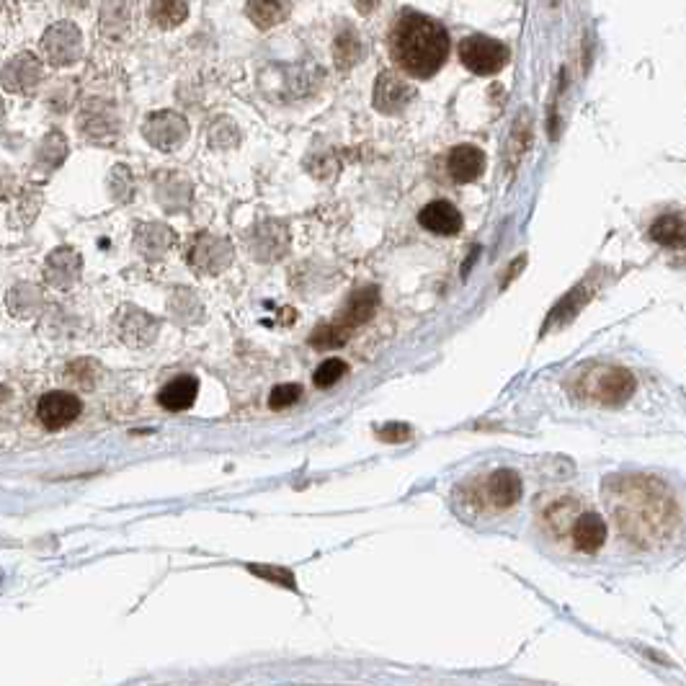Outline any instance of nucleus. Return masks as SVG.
Listing matches in <instances>:
<instances>
[{
  "label": "nucleus",
  "instance_id": "obj_30",
  "mask_svg": "<svg viewBox=\"0 0 686 686\" xmlns=\"http://www.w3.org/2000/svg\"><path fill=\"white\" fill-rule=\"evenodd\" d=\"M380 3L382 0H356V8H359L362 13H372L374 8L380 6Z\"/></svg>",
  "mask_w": 686,
  "mask_h": 686
},
{
  "label": "nucleus",
  "instance_id": "obj_29",
  "mask_svg": "<svg viewBox=\"0 0 686 686\" xmlns=\"http://www.w3.org/2000/svg\"><path fill=\"white\" fill-rule=\"evenodd\" d=\"M380 436L385 441H390V444H398V441H405L411 436V429H408V426H400V423H390L387 429L380 431Z\"/></svg>",
  "mask_w": 686,
  "mask_h": 686
},
{
  "label": "nucleus",
  "instance_id": "obj_16",
  "mask_svg": "<svg viewBox=\"0 0 686 686\" xmlns=\"http://www.w3.org/2000/svg\"><path fill=\"white\" fill-rule=\"evenodd\" d=\"M447 168H449V176H452L457 184H470V181L480 178V173L485 171L483 150L475 145L454 147L452 153H449Z\"/></svg>",
  "mask_w": 686,
  "mask_h": 686
},
{
  "label": "nucleus",
  "instance_id": "obj_3",
  "mask_svg": "<svg viewBox=\"0 0 686 686\" xmlns=\"http://www.w3.org/2000/svg\"><path fill=\"white\" fill-rule=\"evenodd\" d=\"M635 392V377L622 367H591L581 380V398L599 405H622Z\"/></svg>",
  "mask_w": 686,
  "mask_h": 686
},
{
  "label": "nucleus",
  "instance_id": "obj_5",
  "mask_svg": "<svg viewBox=\"0 0 686 686\" xmlns=\"http://www.w3.org/2000/svg\"><path fill=\"white\" fill-rule=\"evenodd\" d=\"M186 258H189L191 269L199 271L202 276H217L233 261V245L227 238H220V235L202 233L196 235Z\"/></svg>",
  "mask_w": 686,
  "mask_h": 686
},
{
  "label": "nucleus",
  "instance_id": "obj_1",
  "mask_svg": "<svg viewBox=\"0 0 686 686\" xmlns=\"http://www.w3.org/2000/svg\"><path fill=\"white\" fill-rule=\"evenodd\" d=\"M392 60L413 78L439 73L449 55V34L441 24L421 13H403L390 34Z\"/></svg>",
  "mask_w": 686,
  "mask_h": 686
},
{
  "label": "nucleus",
  "instance_id": "obj_19",
  "mask_svg": "<svg viewBox=\"0 0 686 686\" xmlns=\"http://www.w3.org/2000/svg\"><path fill=\"white\" fill-rule=\"evenodd\" d=\"M196 395H199V380L191 377V374H181V377L168 382V385L158 392V403L163 405L166 411L181 413L189 411L191 405H194Z\"/></svg>",
  "mask_w": 686,
  "mask_h": 686
},
{
  "label": "nucleus",
  "instance_id": "obj_10",
  "mask_svg": "<svg viewBox=\"0 0 686 686\" xmlns=\"http://www.w3.org/2000/svg\"><path fill=\"white\" fill-rule=\"evenodd\" d=\"M416 96L411 83H405L400 75L395 73H382L374 83V106L382 111V114H398L405 106L411 104V98Z\"/></svg>",
  "mask_w": 686,
  "mask_h": 686
},
{
  "label": "nucleus",
  "instance_id": "obj_31",
  "mask_svg": "<svg viewBox=\"0 0 686 686\" xmlns=\"http://www.w3.org/2000/svg\"><path fill=\"white\" fill-rule=\"evenodd\" d=\"M68 3H70V6H86V0H68Z\"/></svg>",
  "mask_w": 686,
  "mask_h": 686
},
{
  "label": "nucleus",
  "instance_id": "obj_7",
  "mask_svg": "<svg viewBox=\"0 0 686 686\" xmlns=\"http://www.w3.org/2000/svg\"><path fill=\"white\" fill-rule=\"evenodd\" d=\"M142 135L150 145L163 150V153H173L189 137V124L176 111H155L142 124Z\"/></svg>",
  "mask_w": 686,
  "mask_h": 686
},
{
  "label": "nucleus",
  "instance_id": "obj_17",
  "mask_svg": "<svg viewBox=\"0 0 686 686\" xmlns=\"http://www.w3.org/2000/svg\"><path fill=\"white\" fill-rule=\"evenodd\" d=\"M570 537H573L576 550L588 552V555H591V552H599L601 547H604V542H607V521L601 519L596 511L581 514L576 519V524H573Z\"/></svg>",
  "mask_w": 686,
  "mask_h": 686
},
{
  "label": "nucleus",
  "instance_id": "obj_12",
  "mask_svg": "<svg viewBox=\"0 0 686 686\" xmlns=\"http://www.w3.org/2000/svg\"><path fill=\"white\" fill-rule=\"evenodd\" d=\"M521 498V478L514 470H501L490 472L488 480H485V503L490 509H511L514 503H519Z\"/></svg>",
  "mask_w": 686,
  "mask_h": 686
},
{
  "label": "nucleus",
  "instance_id": "obj_34",
  "mask_svg": "<svg viewBox=\"0 0 686 686\" xmlns=\"http://www.w3.org/2000/svg\"><path fill=\"white\" fill-rule=\"evenodd\" d=\"M0 8H3V0H0Z\"/></svg>",
  "mask_w": 686,
  "mask_h": 686
},
{
  "label": "nucleus",
  "instance_id": "obj_20",
  "mask_svg": "<svg viewBox=\"0 0 686 686\" xmlns=\"http://www.w3.org/2000/svg\"><path fill=\"white\" fill-rule=\"evenodd\" d=\"M289 238L287 230L276 222H266L264 227H258L251 238V251L256 253L261 261H274V258H282V253L287 251Z\"/></svg>",
  "mask_w": 686,
  "mask_h": 686
},
{
  "label": "nucleus",
  "instance_id": "obj_2",
  "mask_svg": "<svg viewBox=\"0 0 686 686\" xmlns=\"http://www.w3.org/2000/svg\"><path fill=\"white\" fill-rule=\"evenodd\" d=\"M377 305H380V289L362 287L359 292L351 294V300L346 302V307H343L341 313L336 315L333 323L315 328L313 336H310V346L320 351L338 349V346H343V343L354 336L356 328H362L364 323H369V320L374 318Z\"/></svg>",
  "mask_w": 686,
  "mask_h": 686
},
{
  "label": "nucleus",
  "instance_id": "obj_15",
  "mask_svg": "<svg viewBox=\"0 0 686 686\" xmlns=\"http://www.w3.org/2000/svg\"><path fill=\"white\" fill-rule=\"evenodd\" d=\"M418 222L423 230H429L434 235H457L462 230V215L454 204L444 202H429L418 212Z\"/></svg>",
  "mask_w": 686,
  "mask_h": 686
},
{
  "label": "nucleus",
  "instance_id": "obj_9",
  "mask_svg": "<svg viewBox=\"0 0 686 686\" xmlns=\"http://www.w3.org/2000/svg\"><path fill=\"white\" fill-rule=\"evenodd\" d=\"M80 411H83V405H80V400L75 395L55 390L42 395V400L37 405V418L42 421L44 429L57 431L70 426L80 416Z\"/></svg>",
  "mask_w": 686,
  "mask_h": 686
},
{
  "label": "nucleus",
  "instance_id": "obj_4",
  "mask_svg": "<svg viewBox=\"0 0 686 686\" xmlns=\"http://www.w3.org/2000/svg\"><path fill=\"white\" fill-rule=\"evenodd\" d=\"M42 49L49 65L68 68L83 57V34L70 21H57L44 31Z\"/></svg>",
  "mask_w": 686,
  "mask_h": 686
},
{
  "label": "nucleus",
  "instance_id": "obj_22",
  "mask_svg": "<svg viewBox=\"0 0 686 686\" xmlns=\"http://www.w3.org/2000/svg\"><path fill=\"white\" fill-rule=\"evenodd\" d=\"M684 235V217H681V212L658 217L653 222V227H650V238L661 245H668V248H681L684 245Z\"/></svg>",
  "mask_w": 686,
  "mask_h": 686
},
{
  "label": "nucleus",
  "instance_id": "obj_14",
  "mask_svg": "<svg viewBox=\"0 0 686 686\" xmlns=\"http://www.w3.org/2000/svg\"><path fill=\"white\" fill-rule=\"evenodd\" d=\"M176 245V233L171 227L160 225V222H147V225L137 227L135 233V248L142 258L147 261H158V258L166 256Z\"/></svg>",
  "mask_w": 686,
  "mask_h": 686
},
{
  "label": "nucleus",
  "instance_id": "obj_24",
  "mask_svg": "<svg viewBox=\"0 0 686 686\" xmlns=\"http://www.w3.org/2000/svg\"><path fill=\"white\" fill-rule=\"evenodd\" d=\"M333 57H336L338 68H354L359 57H362V39H359V34L351 29H343L336 37V44H333Z\"/></svg>",
  "mask_w": 686,
  "mask_h": 686
},
{
  "label": "nucleus",
  "instance_id": "obj_18",
  "mask_svg": "<svg viewBox=\"0 0 686 686\" xmlns=\"http://www.w3.org/2000/svg\"><path fill=\"white\" fill-rule=\"evenodd\" d=\"M80 132L91 140H106V137L117 135V117L109 106H104L101 101H91L86 109L80 111L78 119Z\"/></svg>",
  "mask_w": 686,
  "mask_h": 686
},
{
  "label": "nucleus",
  "instance_id": "obj_21",
  "mask_svg": "<svg viewBox=\"0 0 686 686\" xmlns=\"http://www.w3.org/2000/svg\"><path fill=\"white\" fill-rule=\"evenodd\" d=\"M289 8L292 3L289 0H248V19L258 26V29H274L282 21H287Z\"/></svg>",
  "mask_w": 686,
  "mask_h": 686
},
{
  "label": "nucleus",
  "instance_id": "obj_23",
  "mask_svg": "<svg viewBox=\"0 0 686 686\" xmlns=\"http://www.w3.org/2000/svg\"><path fill=\"white\" fill-rule=\"evenodd\" d=\"M189 16V3L186 0H153L150 6V19L160 26V29H176Z\"/></svg>",
  "mask_w": 686,
  "mask_h": 686
},
{
  "label": "nucleus",
  "instance_id": "obj_25",
  "mask_svg": "<svg viewBox=\"0 0 686 686\" xmlns=\"http://www.w3.org/2000/svg\"><path fill=\"white\" fill-rule=\"evenodd\" d=\"M68 155V140L60 132H49L42 140L37 150V166L47 168V171H55L62 166V160Z\"/></svg>",
  "mask_w": 686,
  "mask_h": 686
},
{
  "label": "nucleus",
  "instance_id": "obj_13",
  "mask_svg": "<svg viewBox=\"0 0 686 686\" xmlns=\"http://www.w3.org/2000/svg\"><path fill=\"white\" fill-rule=\"evenodd\" d=\"M117 328L122 341L129 346H147L158 336V323L153 320V315L142 313L137 307H124L117 315Z\"/></svg>",
  "mask_w": 686,
  "mask_h": 686
},
{
  "label": "nucleus",
  "instance_id": "obj_28",
  "mask_svg": "<svg viewBox=\"0 0 686 686\" xmlns=\"http://www.w3.org/2000/svg\"><path fill=\"white\" fill-rule=\"evenodd\" d=\"M253 573H258V576H264V578H269V581H282L284 583V586H287V588H297V586H294V578H292V573H289V570H282V568H256V565H253Z\"/></svg>",
  "mask_w": 686,
  "mask_h": 686
},
{
  "label": "nucleus",
  "instance_id": "obj_33",
  "mask_svg": "<svg viewBox=\"0 0 686 686\" xmlns=\"http://www.w3.org/2000/svg\"><path fill=\"white\" fill-rule=\"evenodd\" d=\"M3 109H6V106H3V98H0V117H3Z\"/></svg>",
  "mask_w": 686,
  "mask_h": 686
},
{
  "label": "nucleus",
  "instance_id": "obj_6",
  "mask_svg": "<svg viewBox=\"0 0 686 686\" xmlns=\"http://www.w3.org/2000/svg\"><path fill=\"white\" fill-rule=\"evenodd\" d=\"M460 60L475 75H493L509 62V49L488 37H467L460 44Z\"/></svg>",
  "mask_w": 686,
  "mask_h": 686
},
{
  "label": "nucleus",
  "instance_id": "obj_27",
  "mask_svg": "<svg viewBox=\"0 0 686 686\" xmlns=\"http://www.w3.org/2000/svg\"><path fill=\"white\" fill-rule=\"evenodd\" d=\"M302 387L294 385V382H287V385H276L269 395V405L274 411H284L289 405H294L300 400Z\"/></svg>",
  "mask_w": 686,
  "mask_h": 686
},
{
  "label": "nucleus",
  "instance_id": "obj_32",
  "mask_svg": "<svg viewBox=\"0 0 686 686\" xmlns=\"http://www.w3.org/2000/svg\"><path fill=\"white\" fill-rule=\"evenodd\" d=\"M3 398H8V390H6V387H0V403H3Z\"/></svg>",
  "mask_w": 686,
  "mask_h": 686
},
{
  "label": "nucleus",
  "instance_id": "obj_8",
  "mask_svg": "<svg viewBox=\"0 0 686 686\" xmlns=\"http://www.w3.org/2000/svg\"><path fill=\"white\" fill-rule=\"evenodd\" d=\"M42 62L31 52L11 57L0 70V86L11 93H31L42 83Z\"/></svg>",
  "mask_w": 686,
  "mask_h": 686
},
{
  "label": "nucleus",
  "instance_id": "obj_11",
  "mask_svg": "<svg viewBox=\"0 0 686 686\" xmlns=\"http://www.w3.org/2000/svg\"><path fill=\"white\" fill-rule=\"evenodd\" d=\"M80 269H83V261H80L78 253L68 245H62V248H55L49 253L47 261H44V279L57 289H70L78 282Z\"/></svg>",
  "mask_w": 686,
  "mask_h": 686
},
{
  "label": "nucleus",
  "instance_id": "obj_26",
  "mask_svg": "<svg viewBox=\"0 0 686 686\" xmlns=\"http://www.w3.org/2000/svg\"><path fill=\"white\" fill-rule=\"evenodd\" d=\"M346 374H349V367H346V362H343V359H325V362L320 364L318 369H315L313 382H315V387H323V390H328V387H333L336 382H341Z\"/></svg>",
  "mask_w": 686,
  "mask_h": 686
}]
</instances>
